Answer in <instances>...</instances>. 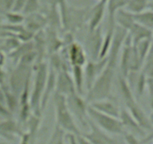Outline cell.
<instances>
[{
	"instance_id": "1",
	"label": "cell",
	"mask_w": 153,
	"mask_h": 144,
	"mask_svg": "<svg viewBox=\"0 0 153 144\" xmlns=\"http://www.w3.org/2000/svg\"><path fill=\"white\" fill-rule=\"evenodd\" d=\"M90 115L92 116L94 121L97 122L96 125L100 126L104 130L111 134H121L123 130V125L122 122L114 118L113 116L102 113L97 111L94 108L90 107L88 109Z\"/></svg>"
},
{
	"instance_id": "2",
	"label": "cell",
	"mask_w": 153,
	"mask_h": 144,
	"mask_svg": "<svg viewBox=\"0 0 153 144\" xmlns=\"http://www.w3.org/2000/svg\"><path fill=\"white\" fill-rule=\"evenodd\" d=\"M60 108H58V123L59 127L63 128L65 130H68L69 132L72 133V134L79 135L80 134L78 128L76 127V124L73 122L71 116L68 113L67 111V108L62 103H58Z\"/></svg>"
},
{
	"instance_id": "3",
	"label": "cell",
	"mask_w": 153,
	"mask_h": 144,
	"mask_svg": "<svg viewBox=\"0 0 153 144\" xmlns=\"http://www.w3.org/2000/svg\"><path fill=\"white\" fill-rule=\"evenodd\" d=\"M91 131L84 134V136L88 140L91 144H117L114 140L108 136L104 131L100 130L94 123H91Z\"/></svg>"
},
{
	"instance_id": "4",
	"label": "cell",
	"mask_w": 153,
	"mask_h": 144,
	"mask_svg": "<svg viewBox=\"0 0 153 144\" xmlns=\"http://www.w3.org/2000/svg\"><path fill=\"white\" fill-rule=\"evenodd\" d=\"M134 22L146 27L151 30L152 27L153 14L152 10H143L141 12L133 14Z\"/></svg>"
},
{
	"instance_id": "5",
	"label": "cell",
	"mask_w": 153,
	"mask_h": 144,
	"mask_svg": "<svg viewBox=\"0 0 153 144\" xmlns=\"http://www.w3.org/2000/svg\"><path fill=\"white\" fill-rule=\"evenodd\" d=\"M116 16V20L120 25L124 28H130L134 23L133 13L119 9L114 14V17Z\"/></svg>"
},
{
	"instance_id": "6",
	"label": "cell",
	"mask_w": 153,
	"mask_h": 144,
	"mask_svg": "<svg viewBox=\"0 0 153 144\" xmlns=\"http://www.w3.org/2000/svg\"><path fill=\"white\" fill-rule=\"evenodd\" d=\"M105 3L100 1L99 4H97L94 8L90 20V28L91 30L95 29L102 19L105 11Z\"/></svg>"
},
{
	"instance_id": "7",
	"label": "cell",
	"mask_w": 153,
	"mask_h": 144,
	"mask_svg": "<svg viewBox=\"0 0 153 144\" xmlns=\"http://www.w3.org/2000/svg\"><path fill=\"white\" fill-rule=\"evenodd\" d=\"M148 3L149 0H129L127 6L130 12L134 14L144 10Z\"/></svg>"
},
{
	"instance_id": "8",
	"label": "cell",
	"mask_w": 153,
	"mask_h": 144,
	"mask_svg": "<svg viewBox=\"0 0 153 144\" xmlns=\"http://www.w3.org/2000/svg\"><path fill=\"white\" fill-rule=\"evenodd\" d=\"M129 0H109L108 3V13L109 18H114L115 12L119 9H121L125 5H127Z\"/></svg>"
},
{
	"instance_id": "9",
	"label": "cell",
	"mask_w": 153,
	"mask_h": 144,
	"mask_svg": "<svg viewBox=\"0 0 153 144\" xmlns=\"http://www.w3.org/2000/svg\"><path fill=\"white\" fill-rule=\"evenodd\" d=\"M72 48H73L71 50L72 60L75 61L76 64H82L83 62L85 61V58H84L83 53H82L80 47L74 45Z\"/></svg>"
},
{
	"instance_id": "10",
	"label": "cell",
	"mask_w": 153,
	"mask_h": 144,
	"mask_svg": "<svg viewBox=\"0 0 153 144\" xmlns=\"http://www.w3.org/2000/svg\"><path fill=\"white\" fill-rule=\"evenodd\" d=\"M48 144H64V134L61 128L58 127L54 132L50 141Z\"/></svg>"
},
{
	"instance_id": "11",
	"label": "cell",
	"mask_w": 153,
	"mask_h": 144,
	"mask_svg": "<svg viewBox=\"0 0 153 144\" xmlns=\"http://www.w3.org/2000/svg\"><path fill=\"white\" fill-rule=\"evenodd\" d=\"M39 8V0H26L23 10L25 13L31 14L35 12Z\"/></svg>"
},
{
	"instance_id": "12",
	"label": "cell",
	"mask_w": 153,
	"mask_h": 144,
	"mask_svg": "<svg viewBox=\"0 0 153 144\" xmlns=\"http://www.w3.org/2000/svg\"><path fill=\"white\" fill-rule=\"evenodd\" d=\"M6 16L9 22H13V23H18L23 20V16L16 13H7Z\"/></svg>"
},
{
	"instance_id": "13",
	"label": "cell",
	"mask_w": 153,
	"mask_h": 144,
	"mask_svg": "<svg viewBox=\"0 0 153 144\" xmlns=\"http://www.w3.org/2000/svg\"><path fill=\"white\" fill-rule=\"evenodd\" d=\"M15 0H0V6L4 10H10L13 7Z\"/></svg>"
},
{
	"instance_id": "14",
	"label": "cell",
	"mask_w": 153,
	"mask_h": 144,
	"mask_svg": "<svg viewBox=\"0 0 153 144\" xmlns=\"http://www.w3.org/2000/svg\"><path fill=\"white\" fill-rule=\"evenodd\" d=\"M76 141L77 144H91V142L84 136H81L80 134L76 135Z\"/></svg>"
},
{
	"instance_id": "15",
	"label": "cell",
	"mask_w": 153,
	"mask_h": 144,
	"mask_svg": "<svg viewBox=\"0 0 153 144\" xmlns=\"http://www.w3.org/2000/svg\"><path fill=\"white\" fill-rule=\"evenodd\" d=\"M126 140L128 144H140L137 140L134 138V136L131 134H128L126 136Z\"/></svg>"
},
{
	"instance_id": "16",
	"label": "cell",
	"mask_w": 153,
	"mask_h": 144,
	"mask_svg": "<svg viewBox=\"0 0 153 144\" xmlns=\"http://www.w3.org/2000/svg\"><path fill=\"white\" fill-rule=\"evenodd\" d=\"M69 140H70V144H77L76 141V135L74 134H69Z\"/></svg>"
},
{
	"instance_id": "17",
	"label": "cell",
	"mask_w": 153,
	"mask_h": 144,
	"mask_svg": "<svg viewBox=\"0 0 153 144\" xmlns=\"http://www.w3.org/2000/svg\"><path fill=\"white\" fill-rule=\"evenodd\" d=\"M101 1L103 2H104V3H106L108 1H109V0H101Z\"/></svg>"
},
{
	"instance_id": "18",
	"label": "cell",
	"mask_w": 153,
	"mask_h": 144,
	"mask_svg": "<svg viewBox=\"0 0 153 144\" xmlns=\"http://www.w3.org/2000/svg\"><path fill=\"white\" fill-rule=\"evenodd\" d=\"M100 1H101V0H100Z\"/></svg>"
}]
</instances>
